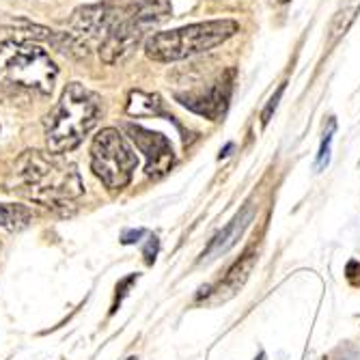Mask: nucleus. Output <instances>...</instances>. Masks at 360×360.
<instances>
[{
  "label": "nucleus",
  "instance_id": "nucleus-6",
  "mask_svg": "<svg viewBox=\"0 0 360 360\" xmlns=\"http://www.w3.org/2000/svg\"><path fill=\"white\" fill-rule=\"evenodd\" d=\"M139 167V158L127 143V139L115 127L97 132L91 145V169L110 190H121L129 181Z\"/></svg>",
  "mask_w": 360,
  "mask_h": 360
},
{
  "label": "nucleus",
  "instance_id": "nucleus-7",
  "mask_svg": "<svg viewBox=\"0 0 360 360\" xmlns=\"http://www.w3.org/2000/svg\"><path fill=\"white\" fill-rule=\"evenodd\" d=\"M233 70H229L224 74H220L212 84L207 86H199V89H194L186 95H177V100L194 110V112H199L212 121H218L224 110H226V104H229V97H231V89H233Z\"/></svg>",
  "mask_w": 360,
  "mask_h": 360
},
{
  "label": "nucleus",
  "instance_id": "nucleus-2",
  "mask_svg": "<svg viewBox=\"0 0 360 360\" xmlns=\"http://www.w3.org/2000/svg\"><path fill=\"white\" fill-rule=\"evenodd\" d=\"M102 117V100L80 82L65 86L60 100L46 117V143L50 153L76 149Z\"/></svg>",
  "mask_w": 360,
  "mask_h": 360
},
{
  "label": "nucleus",
  "instance_id": "nucleus-4",
  "mask_svg": "<svg viewBox=\"0 0 360 360\" xmlns=\"http://www.w3.org/2000/svg\"><path fill=\"white\" fill-rule=\"evenodd\" d=\"M58 78L54 58L30 41H7L0 46V89L52 95Z\"/></svg>",
  "mask_w": 360,
  "mask_h": 360
},
{
  "label": "nucleus",
  "instance_id": "nucleus-12",
  "mask_svg": "<svg viewBox=\"0 0 360 360\" xmlns=\"http://www.w3.org/2000/svg\"><path fill=\"white\" fill-rule=\"evenodd\" d=\"M358 11H360V0H343V3L339 5L335 18L330 22V37H333V41L339 39L341 35H345L347 28L354 24Z\"/></svg>",
  "mask_w": 360,
  "mask_h": 360
},
{
  "label": "nucleus",
  "instance_id": "nucleus-19",
  "mask_svg": "<svg viewBox=\"0 0 360 360\" xmlns=\"http://www.w3.org/2000/svg\"><path fill=\"white\" fill-rule=\"evenodd\" d=\"M125 360H139L136 356H129V358H125Z\"/></svg>",
  "mask_w": 360,
  "mask_h": 360
},
{
  "label": "nucleus",
  "instance_id": "nucleus-11",
  "mask_svg": "<svg viewBox=\"0 0 360 360\" xmlns=\"http://www.w3.org/2000/svg\"><path fill=\"white\" fill-rule=\"evenodd\" d=\"M127 115L132 117H149L162 112V100L160 95L153 93H143V91H132L127 97Z\"/></svg>",
  "mask_w": 360,
  "mask_h": 360
},
{
  "label": "nucleus",
  "instance_id": "nucleus-3",
  "mask_svg": "<svg viewBox=\"0 0 360 360\" xmlns=\"http://www.w3.org/2000/svg\"><path fill=\"white\" fill-rule=\"evenodd\" d=\"M171 0H129L108 30V35L97 48L102 63L119 65L132 54L147 37V32L171 15Z\"/></svg>",
  "mask_w": 360,
  "mask_h": 360
},
{
  "label": "nucleus",
  "instance_id": "nucleus-10",
  "mask_svg": "<svg viewBox=\"0 0 360 360\" xmlns=\"http://www.w3.org/2000/svg\"><path fill=\"white\" fill-rule=\"evenodd\" d=\"M255 261H257V252L255 250H246L236 264L231 266V270L226 272V276L220 281L218 285V293H220V298H231L233 293L240 291V287L248 281L252 268H255Z\"/></svg>",
  "mask_w": 360,
  "mask_h": 360
},
{
  "label": "nucleus",
  "instance_id": "nucleus-16",
  "mask_svg": "<svg viewBox=\"0 0 360 360\" xmlns=\"http://www.w3.org/2000/svg\"><path fill=\"white\" fill-rule=\"evenodd\" d=\"M158 255V238H151L147 248H145V259H147V264H153V259Z\"/></svg>",
  "mask_w": 360,
  "mask_h": 360
},
{
  "label": "nucleus",
  "instance_id": "nucleus-18",
  "mask_svg": "<svg viewBox=\"0 0 360 360\" xmlns=\"http://www.w3.org/2000/svg\"><path fill=\"white\" fill-rule=\"evenodd\" d=\"M255 360H266V354H264V352H261V354H259V356H257Z\"/></svg>",
  "mask_w": 360,
  "mask_h": 360
},
{
  "label": "nucleus",
  "instance_id": "nucleus-14",
  "mask_svg": "<svg viewBox=\"0 0 360 360\" xmlns=\"http://www.w3.org/2000/svg\"><path fill=\"white\" fill-rule=\"evenodd\" d=\"M335 127H337V121L330 119L328 121V129L323 132L321 147H319V155H317V162H315V169L317 171H321L326 165H328V160H330V141H333V134H335Z\"/></svg>",
  "mask_w": 360,
  "mask_h": 360
},
{
  "label": "nucleus",
  "instance_id": "nucleus-8",
  "mask_svg": "<svg viewBox=\"0 0 360 360\" xmlns=\"http://www.w3.org/2000/svg\"><path fill=\"white\" fill-rule=\"evenodd\" d=\"M125 129H127L129 139H132L136 143V147L145 153V158H147L145 171L149 177H158V175H165L167 171H171L175 155H173V147L167 136H162L160 132H151V129H145L134 123H127Z\"/></svg>",
  "mask_w": 360,
  "mask_h": 360
},
{
  "label": "nucleus",
  "instance_id": "nucleus-13",
  "mask_svg": "<svg viewBox=\"0 0 360 360\" xmlns=\"http://www.w3.org/2000/svg\"><path fill=\"white\" fill-rule=\"evenodd\" d=\"M30 222V212L24 205H0V226L9 229V231H20Z\"/></svg>",
  "mask_w": 360,
  "mask_h": 360
},
{
  "label": "nucleus",
  "instance_id": "nucleus-17",
  "mask_svg": "<svg viewBox=\"0 0 360 360\" xmlns=\"http://www.w3.org/2000/svg\"><path fill=\"white\" fill-rule=\"evenodd\" d=\"M145 236V229H136V231H125L123 233V244H134Z\"/></svg>",
  "mask_w": 360,
  "mask_h": 360
},
{
  "label": "nucleus",
  "instance_id": "nucleus-9",
  "mask_svg": "<svg viewBox=\"0 0 360 360\" xmlns=\"http://www.w3.org/2000/svg\"><path fill=\"white\" fill-rule=\"evenodd\" d=\"M250 220H252V205L248 203L231 222H229V224L222 229V231H218V233L214 236V240L210 242V246H207L205 252L201 255L199 264H210V261H214V259H218V257H222L224 252L231 250V248L238 244V240L244 236V231H246V226L250 224Z\"/></svg>",
  "mask_w": 360,
  "mask_h": 360
},
{
  "label": "nucleus",
  "instance_id": "nucleus-1",
  "mask_svg": "<svg viewBox=\"0 0 360 360\" xmlns=\"http://www.w3.org/2000/svg\"><path fill=\"white\" fill-rule=\"evenodd\" d=\"M9 188L15 194L54 210L76 201L84 192L74 162L58 153H44L37 149H28L15 160Z\"/></svg>",
  "mask_w": 360,
  "mask_h": 360
},
{
  "label": "nucleus",
  "instance_id": "nucleus-15",
  "mask_svg": "<svg viewBox=\"0 0 360 360\" xmlns=\"http://www.w3.org/2000/svg\"><path fill=\"white\" fill-rule=\"evenodd\" d=\"M283 91H285V84H281L278 86V91L272 95V100H270V104L266 106V110H264V117H261V121H264V125H268V121H270V117H272V112L276 110V106H278V100L283 97Z\"/></svg>",
  "mask_w": 360,
  "mask_h": 360
},
{
  "label": "nucleus",
  "instance_id": "nucleus-5",
  "mask_svg": "<svg viewBox=\"0 0 360 360\" xmlns=\"http://www.w3.org/2000/svg\"><path fill=\"white\" fill-rule=\"evenodd\" d=\"M240 30L236 20H212L175 30L155 32L145 39V54L158 63H175L214 50Z\"/></svg>",
  "mask_w": 360,
  "mask_h": 360
}]
</instances>
